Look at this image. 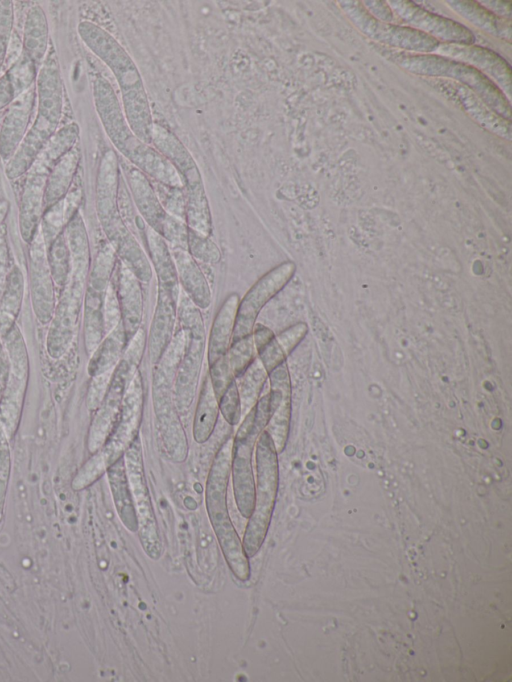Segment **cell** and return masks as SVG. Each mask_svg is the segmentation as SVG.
Returning a JSON list of instances; mask_svg holds the SVG:
<instances>
[{"mask_svg": "<svg viewBox=\"0 0 512 682\" xmlns=\"http://www.w3.org/2000/svg\"><path fill=\"white\" fill-rule=\"evenodd\" d=\"M147 236L151 259L159 278L160 287L178 299V277L171 252L159 233L150 230Z\"/></svg>", "mask_w": 512, "mask_h": 682, "instance_id": "4316f807", "label": "cell"}, {"mask_svg": "<svg viewBox=\"0 0 512 682\" xmlns=\"http://www.w3.org/2000/svg\"><path fill=\"white\" fill-rule=\"evenodd\" d=\"M174 380L154 374L153 401L159 433L166 455L183 462L188 454V442L173 396Z\"/></svg>", "mask_w": 512, "mask_h": 682, "instance_id": "7c38bea8", "label": "cell"}, {"mask_svg": "<svg viewBox=\"0 0 512 682\" xmlns=\"http://www.w3.org/2000/svg\"><path fill=\"white\" fill-rule=\"evenodd\" d=\"M123 458L137 516L141 544L144 551L150 558L158 559L161 555V543L158 535L154 510L145 479L140 442L138 438L125 451Z\"/></svg>", "mask_w": 512, "mask_h": 682, "instance_id": "9c48e42d", "label": "cell"}, {"mask_svg": "<svg viewBox=\"0 0 512 682\" xmlns=\"http://www.w3.org/2000/svg\"><path fill=\"white\" fill-rule=\"evenodd\" d=\"M105 333L112 331L121 323V311L117 291L112 285L107 288L103 307Z\"/></svg>", "mask_w": 512, "mask_h": 682, "instance_id": "74e56055", "label": "cell"}, {"mask_svg": "<svg viewBox=\"0 0 512 682\" xmlns=\"http://www.w3.org/2000/svg\"><path fill=\"white\" fill-rule=\"evenodd\" d=\"M145 345L146 334L145 331L140 327L127 343V348L123 359H125L130 365L138 368L145 350Z\"/></svg>", "mask_w": 512, "mask_h": 682, "instance_id": "b9f144b4", "label": "cell"}, {"mask_svg": "<svg viewBox=\"0 0 512 682\" xmlns=\"http://www.w3.org/2000/svg\"><path fill=\"white\" fill-rule=\"evenodd\" d=\"M377 50L410 73L432 78H448L466 86L492 110L511 120V105L506 96L494 82L474 67L434 53L419 54L379 48Z\"/></svg>", "mask_w": 512, "mask_h": 682, "instance_id": "3957f363", "label": "cell"}, {"mask_svg": "<svg viewBox=\"0 0 512 682\" xmlns=\"http://www.w3.org/2000/svg\"><path fill=\"white\" fill-rule=\"evenodd\" d=\"M113 371L93 377L87 396L89 409L96 410L99 407L106 394Z\"/></svg>", "mask_w": 512, "mask_h": 682, "instance_id": "f35d334b", "label": "cell"}, {"mask_svg": "<svg viewBox=\"0 0 512 682\" xmlns=\"http://www.w3.org/2000/svg\"><path fill=\"white\" fill-rule=\"evenodd\" d=\"M219 411L230 425H237L242 416L241 402L235 380L218 400Z\"/></svg>", "mask_w": 512, "mask_h": 682, "instance_id": "e575fe53", "label": "cell"}, {"mask_svg": "<svg viewBox=\"0 0 512 682\" xmlns=\"http://www.w3.org/2000/svg\"><path fill=\"white\" fill-rule=\"evenodd\" d=\"M482 6H484L486 9L494 13L495 15L505 18L508 20H511V15H512V2L511 1H503V0H496V1H491V0H484V1H478Z\"/></svg>", "mask_w": 512, "mask_h": 682, "instance_id": "f6af8a7d", "label": "cell"}, {"mask_svg": "<svg viewBox=\"0 0 512 682\" xmlns=\"http://www.w3.org/2000/svg\"><path fill=\"white\" fill-rule=\"evenodd\" d=\"M239 303L238 295L231 294L215 316L208 342L209 365L226 355L231 345Z\"/></svg>", "mask_w": 512, "mask_h": 682, "instance_id": "7402d4cb", "label": "cell"}, {"mask_svg": "<svg viewBox=\"0 0 512 682\" xmlns=\"http://www.w3.org/2000/svg\"><path fill=\"white\" fill-rule=\"evenodd\" d=\"M119 250L124 264L133 272L139 281L149 282L152 271L149 261L140 245L130 235L120 238Z\"/></svg>", "mask_w": 512, "mask_h": 682, "instance_id": "f546056e", "label": "cell"}, {"mask_svg": "<svg viewBox=\"0 0 512 682\" xmlns=\"http://www.w3.org/2000/svg\"><path fill=\"white\" fill-rule=\"evenodd\" d=\"M444 2L450 9L475 27L495 38L503 39L509 43L511 42V20L495 15L478 1L447 0Z\"/></svg>", "mask_w": 512, "mask_h": 682, "instance_id": "44dd1931", "label": "cell"}, {"mask_svg": "<svg viewBox=\"0 0 512 682\" xmlns=\"http://www.w3.org/2000/svg\"><path fill=\"white\" fill-rule=\"evenodd\" d=\"M177 300L167 290L159 287L157 306L148 339L149 356L153 364L159 361L173 337Z\"/></svg>", "mask_w": 512, "mask_h": 682, "instance_id": "d6986e66", "label": "cell"}, {"mask_svg": "<svg viewBox=\"0 0 512 682\" xmlns=\"http://www.w3.org/2000/svg\"><path fill=\"white\" fill-rule=\"evenodd\" d=\"M35 86L36 115L18 150L6 165L5 173L9 179L18 178L27 172L59 129L64 90L60 64L53 44H50L47 55L38 68Z\"/></svg>", "mask_w": 512, "mask_h": 682, "instance_id": "6da1fadb", "label": "cell"}, {"mask_svg": "<svg viewBox=\"0 0 512 682\" xmlns=\"http://www.w3.org/2000/svg\"><path fill=\"white\" fill-rule=\"evenodd\" d=\"M117 296L127 344L140 328L143 300L140 281L125 264L120 269Z\"/></svg>", "mask_w": 512, "mask_h": 682, "instance_id": "ac0fdd59", "label": "cell"}, {"mask_svg": "<svg viewBox=\"0 0 512 682\" xmlns=\"http://www.w3.org/2000/svg\"><path fill=\"white\" fill-rule=\"evenodd\" d=\"M219 415L218 399L213 391L209 375L205 378L198 396L193 420V438L197 443L206 442L212 435Z\"/></svg>", "mask_w": 512, "mask_h": 682, "instance_id": "484cf974", "label": "cell"}, {"mask_svg": "<svg viewBox=\"0 0 512 682\" xmlns=\"http://www.w3.org/2000/svg\"><path fill=\"white\" fill-rule=\"evenodd\" d=\"M23 53L40 67L49 49V25L44 9L35 4L25 15L22 36Z\"/></svg>", "mask_w": 512, "mask_h": 682, "instance_id": "603a6c76", "label": "cell"}, {"mask_svg": "<svg viewBox=\"0 0 512 682\" xmlns=\"http://www.w3.org/2000/svg\"><path fill=\"white\" fill-rule=\"evenodd\" d=\"M306 332L307 326L304 323H298L286 329L275 338L287 356L303 339Z\"/></svg>", "mask_w": 512, "mask_h": 682, "instance_id": "60d3db41", "label": "cell"}, {"mask_svg": "<svg viewBox=\"0 0 512 682\" xmlns=\"http://www.w3.org/2000/svg\"><path fill=\"white\" fill-rule=\"evenodd\" d=\"M233 439H227L217 451L210 467L205 503L209 520L232 573L240 581L250 577L248 557L231 522L227 506V488L231 474Z\"/></svg>", "mask_w": 512, "mask_h": 682, "instance_id": "7a4b0ae2", "label": "cell"}, {"mask_svg": "<svg viewBox=\"0 0 512 682\" xmlns=\"http://www.w3.org/2000/svg\"><path fill=\"white\" fill-rule=\"evenodd\" d=\"M126 345V338L122 324L117 325L108 333L93 352L88 366L89 374L94 377L113 371L119 363L120 355Z\"/></svg>", "mask_w": 512, "mask_h": 682, "instance_id": "83f0119b", "label": "cell"}, {"mask_svg": "<svg viewBox=\"0 0 512 682\" xmlns=\"http://www.w3.org/2000/svg\"><path fill=\"white\" fill-rule=\"evenodd\" d=\"M79 160L75 146L64 153L54 165L44 192L43 204L51 207L62 200L67 193Z\"/></svg>", "mask_w": 512, "mask_h": 682, "instance_id": "d4e9b609", "label": "cell"}, {"mask_svg": "<svg viewBox=\"0 0 512 682\" xmlns=\"http://www.w3.org/2000/svg\"><path fill=\"white\" fill-rule=\"evenodd\" d=\"M17 96L9 74L5 72L0 75V111L7 108Z\"/></svg>", "mask_w": 512, "mask_h": 682, "instance_id": "ee69618b", "label": "cell"}, {"mask_svg": "<svg viewBox=\"0 0 512 682\" xmlns=\"http://www.w3.org/2000/svg\"><path fill=\"white\" fill-rule=\"evenodd\" d=\"M187 249L194 259L204 262H218L221 254L218 247L196 232L188 234Z\"/></svg>", "mask_w": 512, "mask_h": 682, "instance_id": "836d02e7", "label": "cell"}, {"mask_svg": "<svg viewBox=\"0 0 512 682\" xmlns=\"http://www.w3.org/2000/svg\"><path fill=\"white\" fill-rule=\"evenodd\" d=\"M107 471L119 518L129 531L135 532L138 530V521L126 475L124 458L121 457L110 465Z\"/></svg>", "mask_w": 512, "mask_h": 682, "instance_id": "cb8c5ba5", "label": "cell"}, {"mask_svg": "<svg viewBox=\"0 0 512 682\" xmlns=\"http://www.w3.org/2000/svg\"><path fill=\"white\" fill-rule=\"evenodd\" d=\"M136 370L138 368L130 365L125 359L116 365L106 394L96 409L89 429L88 448L92 453L101 449L109 438L119 415L125 388Z\"/></svg>", "mask_w": 512, "mask_h": 682, "instance_id": "5bb4252c", "label": "cell"}, {"mask_svg": "<svg viewBox=\"0 0 512 682\" xmlns=\"http://www.w3.org/2000/svg\"><path fill=\"white\" fill-rule=\"evenodd\" d=\"M171 255L177 277H179L186 295L198 308H208L211 303V291L195 259L186 249L178 247L173 248Z\"/></svg>", "mask_w": 512, "mask_h": 682, "instance_id": "ffe728a7", "label": "cell"}, {"mask_svg": "<svg viewBox=\"0 0 512 682\" xmlns=\"http://www.w3.org/2000/svg\"><path fill=\"white\" fill-rule=\"evenodd\" d=\"M209 378L213 391L219 400L222 394L235 380V376L231 370L228 358L226 355L215 361L210 365Z\"/></svg>", "mask_w": 512, "mask_h": 682, "instance_id": "8d00e7d4", "label": "cell"}, {"mask_svg": "<svg viewBox=\"0 0 512 682\" xmlns=\"http://www.w3.org/2000/svg\"><path fill=\"white\" fill-rule=\"evenodd\" d=\"M277 454L271 437L263 430L255 444L257 477L254 508L242 542L248 558L259 551L270 525L279 481Z\"/></svg>", "mask_w": 512, "mask_h": 682, "instance_id": "277c9868", "label": "cell"}, {"mask_svg": "<svg viewBox=\"0 0 512 682\" xmlns=\"http://www.w3.org/2000/svg\"><path fill=\"white\" fill-rule=\"evenodd\" d=\"M294 264L286 262L266 273L239 303L231 343L252 334L255 321L268 301L289 281Z\"/></svg>", "mask_w": 512, "mask_h": 682, "instance_id": "4fadbf2b", "label": "cell"}, {"mask_svg": "<svg viewBox=\"0 0 512 682\" xmlns=\"http://www.w3.org/2000/svg\"><path fill=\"white\" fill-rule=\"evenodd\" d=\"M36 102V86L20 94L7 107L0 124V157L9 161L21 145Z\"/></svg>", "mask_w": 512, "mask_h": 682, "instance_id": "2e32d148", "label": "cell"}, {"mask_svg": "<svg viewBox=\"0 0 512 682\" xmlns=\"http://www.w3.org/2000/svg\"><path fill=\"white\" fill-rule=\"evenodd\" d=\"M362 4L374 18L383 22L394 23L396 16L387 1L364 0L362 1Z\"/></svg>", "mask_w": 512, "mask_h": 682, "instance_id": "7bdbcfd3", "label": "cell"}, {"mask_svg": "<svg viewBox=\"0 0 512 682\" xmlns=\"http://www.w3.org/2000/svg\"><path fill=\"white\" fill-rule=\"evenodd\" d=\"M434 54L468 64L487 76L511 101L512 69L495 51L475 44L440 43Z\"/></svg>", "mask_w": 512, "mask_h": 682, "instance_id": "9a60e30c", "label": "cell"}, {"mask_svg": "<svg viewBox=\"0 0 512 682\" xmlns=\"http://www.w3.org/2000/svg\"><path fill=\"white\" fill-rule=\"evenodd\" d=\"M269 393L259 398L238 427L232 445L231 475L240 514L249 518L255 501L252 456L256 441L271 417Z\"/></svg>", "mask_w": 512, "mask_h": 682, "instance_id": "5b68a950", "label": "cell"}, {"mask_svg": "<svg viewBox=\"0 0 512 682\" xmlns=\"http://www.w3.org/2000/svg\"><path fill=\"white\" fill-rule=\"evenodd\" d=\"M268 378V372L264 368L259 358L246 368V370L235 378L238 389L241 411L244 416L255 406L260 398L263 386Z\"/></svg>", "mask_w": 512, "mask_h": 682, "instance_id": "f1b7e54d", "label": "cell"}, {"mask_svg": "<svg viewBox=\"0 0 512 682\" xmlns=\"http://www.w3.org/2000/svg\"><path fill=\"white\" fill-rule=\"evenodd\" d=\"M144 405V391L141 375L136 370L125 388L121 408L115 426L100 449L109 465L123 457L125 451L138 437Z\"/></svg>", "mask_w": 512, "mask_h": 682, "instance_id": "30bf717a", "label": "cell"}, {"mask_svg": "<svg viewBox=\"0 0 512 682\" xmlns=\"http://www.w3.org/2000/svg\"><path fill=\"white\" fill-rule=\"evenodd\" d=\"M340 9L349 21L366 37L382 45L407 52L434 53L440 42L409 26L388 23L374 18L362 1L340 0Z\"/></svg>", "mask_w": 512, "mask_h": 682, "instance_id": "ba28073f", "label": "cell"}, {"mask_svg": "<svg viewBox=\"0 0 512 682\" xmlns=\"http://www.w3.org/2000/svg\"><path fill=\"white\" fill-rule=\"evenodd\" d=\"M387 3L402 22L440 43L475 44L474 33L453 19L430 12L410 0H389Z\"/></svg>", "mask_w": 512, "mask_h": 682, "instance_id": "8fae6325", "label": "cell"}, {"mask_svg": "<svg viewBox=\"0 0 512 682\" xmlns=\"http://www.w3.org/2000/svg\"><path fill=\"white\" fill-rule=\"evenodd\" d=\"M436 84L441 85L442 89H447L448 95L456 99L462 109L481 127L507 141H511V120L505 119L492 110L469 88L454 81Z\"/></svg>", "mask_w": 512, "mask_h": 682, "instance_id": "e0dca14e", "label": "cell"}, {"mask_svg": "<svg viewBox=\"0 0 512 682\" xmlns=\"http://www.w3.org/2000/svg\"><path fill=\"white\" fill-rule=\"evenodd\" d=\"M256 352L252 334L231 343L226 356L235 378L254 361Z\"/></svg>", "mask_w": 512, "mask_h": 682, "instance_id": "1f68e13d", "label": "cell"}, {"mask_svg": "<svg viewBox=\"0 0 512 682\" xmlns=\"http://www.w3.org/2000/svg\"><path fill=\"white\" fill-rule=\"evenodd\" d=\"M179 320L186 335V345L176 372L173 396L181 416L188 412L194 402L205 350L203 319L198 307L186 293L180 298Z\"/></svg>", "mask_w": 512, "mask_h": 682, "instance_id": "52a82bcc", "label": "cell"}, {"mask_svg": "<svg viewBox=\"0 0 512 682\" xmlns=\"http://www.w3.org/2000/svg\"><path fill=\"white\" fill-rule=\"evenodd\" d=\"M14 24L13 3L0 1V72L5 62Z\"/></svg>", "mask_w": 512, "mask_h": 682, "instance_id": "d590c367", "label": "cell"}, {"mask_svg": "<svg viewBox=\"0 0 512 682\" xmlns=\"http://www.w3.org/2000/svg\"><path fill=\"white\" fill-rule=\"evenodd\" d=\"M103 250L94 271V281L97 285L94 289L98 291L104 289L114 262L113 249L107 246Z\"/></svg>", "mask_w": 512, "mask_h": 682, "instance_id": "ab89813d", "label": "cell"}, {"mask_svg": "<svg viewBox=\"0 0 512 682\" xmlns=\"http://www.w3.org/2000/svg\"><path fill=\"white\" fill-rule=\"evenodd\" d=\"M19 96L30 87L35 85L38 68L35 63L23 52L14 64L6 71Z\"/></svg>", "mask_w": 512, "mask_h": 682, "instance_id": "d6a6232c", "label": "cell"}, {"mask_svg": "<svg viewBox=\"0 0 512 682\" xmlns=\"http://www.w3.org/2000/svg\"><path fill=\"white\" fill-rule=\"evenodd\" d=\"M79 127L75 122L58 129L38 154L30 168L20 204V228L26 239L33 235L39 221L48 177L58 159L75 146Z\"/></svg>", "mask_w": 512, "mask_h": 682, "instance_id": "8992f818", "label": "cell"}, {"mask_svg": "<svg viewBox=\"0 0 512 682\" xmlns=\"http://www.w3.org/2000/svg\"><path fill=\"white\" fill-rule=\"evenodd\" d=\"M11 282L0 304V332L4 334L17 315L22 294L21 273L17 268L11 273Z\"/></svg>", "mask_w": 512, "mask_h": 682, "instance_id": "4dcf8cb0", "label": "cell"}]
</instances>
